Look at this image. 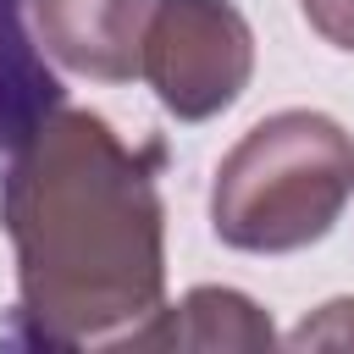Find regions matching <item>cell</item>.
<instances>
[{
    "instance_id": "obj_4",
    "label": "cell",
    "mask_w": 354,
    "mask_h": 354,
    "mask_svg": "<svg viewBox=\"0 0 354 354\" xmlns=\"http://www.w3.org/2000/svg\"><path fill=\"white\" fill-rule=\"evenodd\" d=\"M39 50L94 83L138 77V44L155 0H28Z\"/></svg>"
},
{
    "instance_id": "obj_6",
    "label": "cell",
    "mask_w": 354,
    "mask_h": 354,
    "mask_svg": "<svg viewBox=\"0 0 354 354\" xmlns=\"http://www.w3.org/2000/svg\"><path fill=\"white\" fill-rule=\"evenodd\" d=\"M266 310L238 288H194L183 304H160L122 348H271Z\"/></svg>"
},
{
    "instance_id": "obj_2",
    "label": "cell",
    "mask_w": 354,
    "mask_h": 354,
    "mask_svg": "<svg viewBox=\"0 0 354 354\" xmlns=\"http://www.w3.org/2000/svg\"><path fill=\"white\" fill-rule=\"evenodd\" d=\"M354 199V133L326 111H277L254 122L216 166L210 227L243 254H293L321 243Z\"/></svg>"
},
{
    "instance_id": "obj_7",
    "label": "cell",
    "mask_w": 354,
    "mask_h": 354,
    "mask_svg": "<svg viewBox=\"0 0 354 354\" xmlns=\"http://www.w3.org/2000/svg\"><path fill=\"white\" fill-rule=\"evenodd\" d=\"M304 6V22L337 44V50H354V0H299Z\"/></svg>"
},
{
    "instance_id": "obj_5",
    "label": "cell",
    "mask_w": 354,
    "mask_h": 354,
    "mask_svg": "<svg viewBox=\"0 0 354 354\" xmlns=\"http://www.w3.org/2000/svg\"><path fill=\"white\" fill-rule=\"evenodd\" d=\"M61 105L66 88L28 28V0H0V171Z\"/></svg>"
},
{
    "instance_id": "obj_8",
    "label": "cell",
    "mask_w": 354,
    "mask_h": 354,
    "mask_svg": "<svg viewBox=\"0 0 354 354\" xmlns=\"http://www.w3.org/2000/svg\"><path fill=\"white\" fill-rule=\"evenodd\" d=\"M348 337H354V299L321 304V315L293 332V343H348Z\"/></svg>"
},
{
    "instance_id": "obj_3",
    "label": "cell",
    "mask_w": 354,
    "mask_h": 354,
    "mask_svg": "<svg viewBox=\"0 0 354 354\" xmlns=\"http://www.w3.org/2000/svg\"><path fill=\"white\" fill-rule=\"evenodd\" d=\"M138 77L177 122H210L254 77V33L232 0H155Z\"/></svg>"
},
{
    "instance_id": "obj_1",
    "label": "cell",
    "mask_w": 354,
    "mask_h": 354,
    "mask_svg": "<svg viewBox=\"0 0 354 354\" xmlns=\"http://www.w3.org/2000/svg\"><path fill=\"white\" fill-rule=\"evenodd\" d=\"M160 144H127L94 111H55L0 171L17 254V326L44 348H122L166 304Z\"/></svg>"
}]
</instances>
